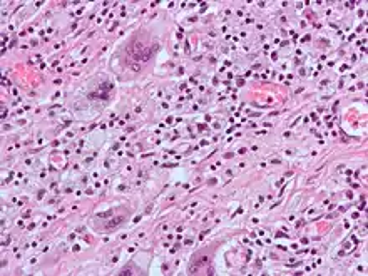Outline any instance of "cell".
<instances>
[{
	"label": "cell",
	"mask_w": 368,
	"mask_h": 276,
	"mask_svg": "<svg viewBox=\"0 0 368 276\" xmlns=\"http://www.w3.org/2000/svg\"><path fill=\"white\" fill-rule=\"evenodd\" d=\"M120 222H122V218H114L112 221H109L106 224V228H114L115 224H120Z\"/></svg>",
	"instance_id": "6da1fadb"
}]
</instances>
